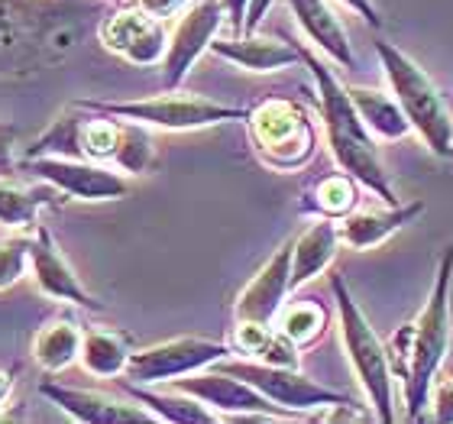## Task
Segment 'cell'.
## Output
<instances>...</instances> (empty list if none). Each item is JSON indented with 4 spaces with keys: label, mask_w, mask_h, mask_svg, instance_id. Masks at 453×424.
<instances>
[{
    "label": "cell",
    "mask_w": 453,
    "mask_h": 424,
    "mask_svg": "<svg viewBox=\"0 0 453 424\" xmlns=\"http://www.w3.org/2000/svg\"><path fill=\"white\" fill-rule=\"evenodd\" d=\"M211 56L224 58L234 68L253 72V75H273V72L298 66L302 49L285 42V39L259 36V29H256V33H243V36H218L211 42Z\"/></svg>",
    "instance_id": "obj_18"
},
{
    "label": "cell",
    "mask_w": 453,
    "mask_h": 424,
    "mask_svg": "<svg viewBox=\"0 0 453 424\" xmlns=\"http://www.w3.org/2000/svg\"><path fill=\"white\" fill-rule=\"evenodd\" d=\"M19 175L56 185L68 201H120L130 195V179L113 166L68 156H23Z\"/></svg>",
    "instance_id": "obj_11"
},
{
    "label": "cell",
    "mask_w": 453,
    "mask_h": 424,
    "mask_svg": "<svg viewBox=\"0 0 453 424\" xmlns=\"http://www.w3.org/2000/svg\"><path fill=\"white\" fill-rule=\"evenodd\" d=\"M220 7H224V13H226L230 33H234V36H243L246 33V13H250V0H220Z\"/></svg>",
    "instance_id": "obj_33"
},
{
    "label": "cell",
    "mask_w": 453,
    "mask_h": 424,
    "mask_svg": "<svg viewBox=\"0 0 453 424\" xmlns=\"http://www.w3.org/2000/svg\"><path fill=\"white\" fill-rule=\"evenodd\" d=\"M127 4H136V7H142L146 13H152V17H172V13H179V10H185L191 4V0H127Z\"/></svg>",
    "instance_id": "obj_34"
},
{
    "label": "cell",
    "mask_w": 453,
    "mask_h": 424,
    "mask_svg": "<svg viewBox=\"0 0 453 424\" xmlns=\"http://www.w3.org/2000/svg\"><path fill=\"white\" fill-rule=\"evenodd\" d=\"M376 58L388 81V91L395 95V101L402 104V111L411 120L421 143L434 156L450 159L453 113L447 107L444 95H441V88L431 81V75L418 66L415 58L402 52L398 46H392L388 39H376Z\"/></svg>",
    "instance_id": "obj_7"
},
{
    "label": "cell",
    "mask_w": 453,
    "mask_h": 424,
    "mask_svg": "<svg viewBox=\"0 0 453 424\" xmlns=\"http://www.w3.org/2000/svg\"><path fill=\"white\" fill-rule=\"evenodd\" d=\"M169 389H179V392H188V396L201 398L220 418H263V421L265 418H279V421H292V415L285 408L275 405L273 398H265L246 379L234 376V373H224L218 366L172 379Z\"/></svg>",
    "instance_id": "obj_13"
},
{
    "label": "cell",
    "mask_w": 453,
    "mask_h": 424,
    "mask_svg": "<svg viewBox=\"0 0 453 424\" xmlns=\"http://www.w3.org/2000/svg\"><path fill=\"white\" fill-rule=\"evenodd\" d=\"M331 295L337 305V330L340 343H343V357H347L353 376H357L363 396H366L372 418L382 424L395 421V373L388 363L386 340L379 337L376 328L369 324L366 312L357 305L349 285L343 282V275H331Z\"/></svg>",
    "instance_id": "obj_6"
},
{
    "label": "cell",
    "mask_w": 453,
    "mask_h": 424,
    "mask_svg": "<svg viewBox=\"0 0 453 424\" xmlns=\"http://www.w3.org/2000/svg\"><path fill=\"white\" fill-rule=\"evenodd\" d=\"M275 7V0H250V13H246V33H256L263 27V19L269 17V10Z\"/></svg>",
    "instance_id": "obj_35"
},
{
    "label": "cell",
    "mask_w": 453,
    "mask_h": 424,
    "mask_svg": "<svg viewBox=\"0 0 453 424\" xmlns=\"http://www.w3.org/2000/svg\"><path fill=\"white\" fill-rule=\"evenodd\" d=\"M431 421L453 424V376L437 379L431 389Z\"/></svg>",
    "instance_id": "obj_30"
},
{
    "label": "cell",
    "mask_w": 453,
    "mask_h": 424,
    "mask_svg": "<svg viewBox=\"0 0 453 424\" xmlns=\"http://www.w3.org/2000/svg\"><path fill=\"white\" fill-rule=\"evenodd\" d=\"M359 185L347 172H327L321 179H314L308 189L302 191L298 211L308 217H331V220H343L347 214L359 208Z\"/></svg>",
    "instance_id": "obj_24"
},
{
    "label": "cell",
    "mask_w": 453,
    "mask_h": 424,
    "mask_svg": "<svg viewBox=\"0 0 453 424\" xmlns=\"http://www.w3.org/2000/svg\"><path fill=\"white\" fill-rule=\"evenodd\" d=\"M39 392L65 412L72 421L81 424H142L156 421L150 408L140 405L136 398H113L104 392H91V389H72L58 386V382H42Z\"/></svg>",
    "instance_id": "obj_17"
},
{
    "label": "cell",
    "mask_w": 453,
    "mask_h": 424,
    "mask_svg": "<svg viewBox=\"0 0 453 424\" xmlns=\"http://www.w3.org/2000/svg\"><path fill=\"white\" fill-rule=\"evenodd\" d=\"M275 328L304 350L321 340L324 328H327V312L314 302H295V305H288V308H282Z\"/></svg>",
    "instance_id": "obj_28"
},
{
    "label": "cell",
    "mask_w": 453,
    "mask_h": 424,
    "mask_svg": "<svg viewBox=\"0 0 453 424\" xmlns=\"http://www.w3.org/2000/svg\"><path fill=\"white\" fill-rule=\"evenodd\" d=\"M23 156H68L113 166L123 175H146L156 166V140L142 123L72 101L62 117L39 133L36 143H29Z\"/></svg>",
    "instance_id": "obj_2"
},
{
    "label": "cell",
    "mask_w": 453,
    "mask_h": 424,
    "mask_svg": "<svg viewBox=\"0 0 453 424\" xmlns=\"http://www.w3.org/2000/svg\"><path fill=\"white\" fill-rule=\"evenodd\" d=\"M302 49V66L311 72L314 78V101H318V113L324 123V140H327V152H331L334 166L340 172H347L363 185L366 191H372L382 204H402V198L395 195L388 172L382 166L376 152V136L363 127L357 107L349 101L347 85L334 75L331 66H324L321 56H314L308 46Z\"/></svg>",
    "instance_id": "obj_4"
},
{
    "label": "cell",
    "mask_w": 453,
    "mask_h": 424,
    "mask_svg": "<svg viewBox=\"0 0 453 424\" xmlns=\"http://www.w3.org/2000/svg\"><path fill=\"white\" fill-rule=\"evenodd\" d=\"M29 269H33V282L46 298L62 305H75L85 312H104V305L97 302L95 295L88 292L75 269L68 266V259L58 250L56 236L49 234L46 224H39L33 230V246H29Z\"/></svg>",
    "instance_id": "obj_15"
},
{
    "label": "cell",
    "mask_w": 453,
    "mask_h": 424,
    "mask_svg": "<svg viewBox=\"0 0 453 424\" xmlns=\"http://www.w3.org/2000/svg\"><path fill=\"white\" fill-rule=\"evenodd\" d=\"M246 133L256 159L279 175L308 169L321 152V127L298 97H263L246 113Z\"/></svg>",
    "instance_id": "obj_5"
},
{
    "label": "cell",
    "mask_w": 453,
    "mask_h": 424,
    "mask_svg": "<svg viewBox=\"0 0 453 424\" xmlns=\"http://www.w3.org/2000/svg\"><path fill=\"white\" fill-rule=\"evenodd\" d=\"M224 23L226 13L220 7V0H191L188 7L179 10V19L169 33V49H165V58L159 66L165 91H179L185 85L195 62L204 52H211V42L218 39Z\"/></svg>",
    "instance_id": "obj_12"
},
{
    "label": "cell",
    "mask_w": 453,
    "mask_h": 424,
    "mask_svg": "<svg viewBox=\"0 0 453 424\" xmlns=\"http://www.w3.org/2000/svg\"><path fill=\"white\" fill-rule=\"evenodd\" d=\"M343 7H349L353 13H357L366 27H372V29H382L386 27V17H382V10H379V4L376 0H340Z\"/></svg>",
    "instance_id": "obj_32"
},
{
    "label": "cell",
    "mask_w": 453,
    "mask_h": 424,
    "mask_svg": "<svg viewBox=\"0 0 453 424\" xmlns=\"http://www.w3.org/2000/svg\"><path fill=\"white\" fill-rule=\"evenodd\" d=\"M29 246H33V236H0V292L13 289L27 275Z\"/></svg>",
    "instance_id": "obj_29"
},
{
    "label": "cell",
    "mask_w": 453,
    "mask_h": 424,
    "mask_svg": "<svg viewBox=\"0 0 453 424\" xmlns=\"http://www.w3.org/2000/svg\"><path fill=\"white\" fill-rule=\"evenodd\" d=\"M123 392L130 398H136L140 405H146L156 415V421H169V424H214L220 421V415L214 408H208L201 398L188 396V392H179V389H169V392H152L150 386H136V382H123Z\"/></svg>",
    "instance_id": "obj_25"
},
{
    "label": "cell",
    "mask_w": 453,
    "mask_h": 424,
    "mask_svg": "<svg viewBox=\"0 0 453 424\" xmlns=\"http://www.w3.org/2000/svg\"><path fill=\"white\" fill-rule=\"evenodd\" d=\"M450 159H453V150H450Z\"/></svg>",
    "instance_id": "obj_37"
},
{
    "label": "cell",
    "mask_w": 453,
    "mask_h": 424,
    "mask_svg": "<svg viewBox=\"0 0 453 424\" xmlns=\"http://www.w3.org/2000/svg\"><path fill=\"white\" fill-rule=\"evenodd\" d=\"M226 357H234V347L226 340L185 334V337H172L152 343V347L133 350L123 379H130L136 386H159V382H172V379L188 376V373H201V369L214 366Z\"/></svg>",
    "instance_id": "obj_10"
},
{
    "label": "cell",
    "mask_w": 453,
    "mask_h": 424,
    "mask_svg": "<svg viewBox=\"0 0 453 424\" xmlns=\"http://www.w3.org/2000/svg\"><path fill=\"white\" fill-rule=\"evenodd\" d=\"M81 340H85V330L78 328L72 318L49 320L33 337V359L46 373H62L75 359H81Z\"/></svg>",
    "instance_id": "obj_27"
},
{
    "label": "cell",
    "mask_w": 453,
    "mask_h": 424,
    "mask_svg": "<svg viewBox=\"0 0 453 424\" xmlns=\"http://www.w3.org/2000/svg\"><path fill=\"white\" fill-rule=\"evenodd\" d=\"M101 0H0V75L62 62Z\"/></svg>",
    "instance_id": "obj_3"
},
{
    "label": "cell",
    "mask_w": 453,
    "mask_h": 424,
    "mask_svg": "<svg viewBox=\"0 0 453 424\" xmlns=\"http://www.w3.org/2000/svg\"><path fill=\"white\" fill-rule=\"evenodd\" d=\"M13 386H17V369H0V405L10 398Z\"/></svg>",
    "instance_id": "obj_36"
},
{
    "label": "cell",
    "mask_w": 453,
    "mask_h": 424,
    "mask_svg": "<svg viewBox=\"0 0 453 424\" xmlns=\"http://www.w3.org/2000/svg\"><path fill=\"white\" fill-rule=\"evenodd\" d=\"M288 295H292V240H285V243L256 269L253 279L240 289V295H236V302H234V320L275 324Z\"/></svg>",
    "instance_id": "obj_16"
},
{
    "label": "cell",
    "mask_w": 453,
    "mask_h": 424,
    "mask_svg": "<svg viewBox=\"0 0 453 424\" xmlns=\"http://www.w3.org/2000/svg\"><path fill=\"white\" fill-rule=\"evenodd\" d=\"M224 373L246 379L250 386H256L265 398H273L275 405L285 408L292 418L311 415V412H331L340 405H357L349 396L327 389L321 382H314L311 376H304L298 366H273V363H259L250 357H226L220 363H214Z\"/></svg>",
    "instance_id": "obj_9"
},
{
    "label": "cell",
    "mask_w": 453,
    "mask_h": 424,
    "mask_svg": "<svg viewBox=\"0 0 453 424\" xmlns=\"http://www.w3.org/2000/svg\"><path fill=\"white\" fill-rule=\"evenodd\" d=\"M343 236H340V220L331 217H314L302 234L292 240V292L314 282L324 275L337 259Z\"/></svg>",
    "instance_id": "obj_21"
},
{
    "label": "cell",
    "mask_w": 453,
    "mask_h": 424,
    "mask_svg": "<svg viewBox=\"0 0 453 424\" xmlns=\"http://www.w3.org/2000/svg\"><path fill=\"white\" fill-rule=\"evenodd\" d=\"M97 39L107 52L120 56L123 62L136 68H152L162 66V58H165L169 27H165V19L152 17L136 4H123L97 23Z\"/></svg>",
    "instance_id": "obj_14"
},
{
    "label": "cell",
    "mask_w": 453,
    "mask_h": 424,
    "mask_svg": "<svg viewBox=\"0 0 453 424\" xmlns=\"http://www.w3.org/2000/svg\"><path fill=\"white\" fill-rule=\"evenodd\" d=\"M347 95L357 107L359 120L366 127L379 143H398L405 140L408 133H415L411 120L405 117L402 104L395 101L392 91H376V88H363V85H347Z\"/></svg>",
    "instance_id": "obj_23"
},
{
    "label": "cell",
    "mask_w": 453,
    "mask_h": 424,
    "mask_svg": "<svg viewBox=\"0 0 453 424\" xmlns=\"http://www.w3.org/2000/svg\"><path fill=\"white\" fill-rule=\"evenodd\" d=\"M450 285H453V246H447L434 269V285L421 312L392 334L386 343L395 379H402L405 418L421 421L431 408V389L450 353Z\"/></svg>",
    "instance_id": "obj_1"
},
{
    "label": "cell",
    "mask_w": 453,
    "mask_h": 424,
    "mask_svg": "<svg viewBox=\"0 0 453 424\" xmlns=\"http://www.w3.org/2000/svg\"><path fill=\"white\" fill-rule=\"evenodd\" d=\"M17 127L7 120H0V179H17L19 169H17Z\"/></svg>",
    "instance_id": "obj_31"
},
{
    "label": "cell",
    "mask_w": 453,
    "mask_h": 424,
    "mask_svg": "<svg viewBox=\"0 0 453 424\" xmlns=\"http://www.w3.org/2000/svg\"><path fill=\"white\" fill-rule=\"evenodd\" d=\"M65 201V195L56 185H49V181L33 179V185H19L13 179H0V227H7V230H36L39 211L58 208Z\"/></svg>",
    "instance_id": "obj_22"
},
{
    "label": "cell",
    "mask_w": 453,
    "mask_h": 424,
    "mask_svg": "<svg viewBox=\"0 0 453 424\" xmlns=\"http://www.w3.org/2000/svg\"><path fill=\"white\" fill-rule=\"evenodd\" d=\"M133 357V343L123 330L91 328L81 340V366L97 379H117L127 373V363Z\"/></svg>",
    "instance_id": "obj_26"
},
{
    "label": "cell",
    "mask_w": 453,
    "mask_h": 424,
    "mask_svg": "<svg viewBox=\"0 0 453 424\" xmlns=\"http://www.w3.org/2000/svg\"><path fill=\"white\" fill-rule=\"evenodd\" d=\"M78 104L95 107L101 113H113V117H123V120L142 123L150 130L169 133L208 130V127H218V123H246V113H250V107L220 104V101L185 95V91H165V95L140 97V101H91V97H81Z\"/></svg>",
    "instance_id": "obj_8"
},
{
    "label": "cell",
    "mask_w": 453,
    "mask_h": 424,
    "mask_svg": "<svg viewBox=\"0 0 453 424\" xmlns=\"http://www.w3.org/2000/svg\"><path fill=\"white\" fill-rule=\"evenodd\" d=\"M425 214V201H402V204H382V208H357L340 220V236L343 246L349 250H376L386 240L405 230L408 224H415L418 217Z\"/></svg>",
    "instance_id": "obj_20"
},
{
    "label": "cell",
    "mask_w": 453,
    "mask_h": 424,
    "mask_svg": "<svg viewBox=\"0 0 453 424\" xmlns=\"http://www.w3.org/2000/svg\"><path fill=\"white\" fill-rule=\"evenodd\" d=\"M288 10H292L295 23L304 33V39L311 42L324 58H331L337 68H359V58L349 46V36L340 17L334 13V7L327 0H285Z\"/></svg>",
    "instance_id": "obj_19"
}]
</instances>
